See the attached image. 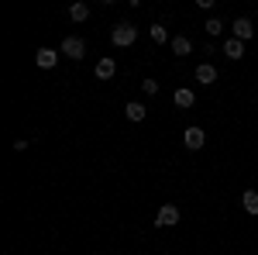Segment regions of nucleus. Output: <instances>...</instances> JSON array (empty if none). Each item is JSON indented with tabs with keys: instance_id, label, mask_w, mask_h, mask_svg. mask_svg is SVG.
<instances>
[{
	"instance_id": "1",
	"label": "nucleus",
	"mask_w": 258,
	"mask_h": 255,
	"mask_svg": "<svg viewBox=\"0 0 258 255\" xmlns=\"http://www.w3.org/2000/svg\"><path fill=\"white\" fill-rule=\"evenodd\" d=\"M110 38H114L117 48H127V45H135V41H138V28H135V24H127V21H120V24H114Z\"/></svg>"
},
{
	"instance_id": "2",
	"label": "nucleus",
	"mask_w": 258,
	"mask_h": 255,
	"mask_svg": "<svg viewBox=\"0 0 258 255\" xmlns=\"http://www.w3.org/2000/svg\"><path fill=\"white\" fill-rule=\"evenodd\" d=\"M62 56H69V59L80 62L83 56H86V41L76 38V35H69V38H62Z\"/></svg>"
},
{
	"instance_id": "3",
	"label": "nucleus",
	"mask_w": 258,
	"mask_h": 255,
	"mask_svg": "<svg viewBox=\"0 0 258 255\" xmlns=\"http://www.w3.org/2000/svg\"><path fill=\"white\" fill-rule=\"evenodd\" d=\"M231 31H234L238 41H251L255 38V24H251V18H238L234 24H231Z\"/></svg>"
},
{
	"instance_id": "4",
	"label": "nucleus",
	"mask_w": 258,
	"mask_h": 255,
	"mask_svg": "<svg viewBox=\"0 0 258 255\" xmlns=\"http://www.w3.org/2000/svg\"><path fill=\"white\" fill-rule=\"evenodd\" d=\"M155 224H159V228H172V224H179V207H176V203H165V207H159Z\"/></svg>"
},
{
	"instance_id": "5",
	"label": "nucleus",
	"mask_w": 258,
	"mask_h": 255,
	"mask_svg": "<svg viewBox=\"0 0 258 255\" xmlns=\"http://www.w3.org/2000/svg\"><path fill=\"white\" fill-rule=\"evenodd\" d=\"M182 141H186V148H189V152H197V148H203V141H207V135H203V128H186V135H182Z\"/></svg>"
},
{
	"instance_id": "6",
	"label": "nucleus",
	"mask_w": 258,
	"mask_h": 255,
	"mask_svg": "<svg viewBox=\"0 0 258 255\" xmlns=\"http://www.w3.org/2000/svg\"><path fill=\"white\" fill-rule=\"evenodd\" d=\"M220 79V73L210 66V62H203V66H197V83H203V86H214Z\"/></svg>"
},
{
	"instance_id": "7",
	"label": "nucleus",
	"mask_w": 258,
	"mask_h": 255,
	"mask_svg": "<svg viewBox=\"0 0 258 255\" xmlns=\"http://www.w3.org/2000/svg\"><path fill=\"white\" fill-rule=\"evenodd\" d=\"M35 62H38L41 69H52V66L59 62V52H55V48H38V52H35Z\"/></svg>"
},
{
	"instance_id": "8",
	"label": "nucleus",
	"mask_w": 258,
	"mask_h": 255,
	"mask_svg": "<svg viewBox=\"0 0 258 255\" xmlns=\"http://www.w3.org/2000/svg\"><path fill=\"white\" fill-rule=\"evenodd\" d=\"M114 73H117V62L103 56V59L97 62V79H103V83H107V79H114Z\"/></svg>"
},
{
	"instance_id": "9",
	"label": "nucleus",
	"mask_w": 258,
	"mask_h": 255,
	"mask_svg": "<svg viewBox=\"0 0 258 255\" xmlns=\"http://www.w3.org/2000/svg\"><path fill=\"white\" fill-rule=\"evenodd\" d=\"M241 207H244V214L258 217V190H244L241 193Z\"/></svg>"
},
{
	"instance_id": "10",
	"label": "nucleus",
	"mask_w": 258,
	"mask_h": 255,
	"mask_svg": "<svg viewBox=\"0 0 258 255\" xmlns=\"http://www.w3.org/2000/svg\"><path fill=\"white\" fill-rule=\"evenodd\" d=\"M224 56H227V59H241V56H244V41L227 38L224 41Z\"/></svg>"
},
{
	"instance_id": "11",
	"label": "nucleus",
	"mask_w": 258,
	"mask_h": 255,
	"mask_svg": "<svg viewBox=\"0 0 258 255\" xmlns=\"http://www.w3.org/2000/svg\"><path fill=\"white\" fill-rule=\"evenodd\" d=\"M169 45H172V52H176V56H189V52H193V41L186 38V35H176Z\"/></svg>"
},
{
	"instance_id": "12",
	"label": "nucleus",
	"mask_w": 258,
	"mask_h": 255,
	"mask_svg": "<svg viewBox=\"0 0 258 255\" xmlns=\"http://www.w3.org/2000/svg\"><path fill=\"white\" fill-rule=\"evenodd\" d=\"M124 114H127V121H145L148 107H145V104H135V100H131V104L124 107Z\"/></svg>"
},
{
	"instance_id": "13",
	"label": "nucleus",
	"mask_w": 258,
	"mask_h": 255,
	"mask_svg": "<svg viewBox=\"0 0 258 255\" xmlns=\"http://www.w3.org/2000/svg\"><path fill=\"white\" fill-rule=\"evenodd\" d=\"M69 18H73L76 24H80V21H86V18H90V7H86V4H73V7H69Z\"/></svg>"
},
{
	"instance_id": "14",
	"label": "nucleus",
	"mask_w": 258,
	"mask_h": 255,
	"mask_svg": "<svg viewBox=\"0 0 258 255\" xmlns=\"http://www.w3.org/2000/svg\"><path fill=\"white\" fill-rule=\"evenodd\" d=\"M176 104L179 107H193L197 104V93L193 90H176Z\"/></svg>"
},
{
	"instance_id": "15",
	"label": "nucleus",
	"mask_w": 258,
	"mask_h": 255,
	"mask_svg": "<svg viewBox=\"0 0 258 255\" xmlns=\"http://www.w3.org/2000/svg\"><path fill=\"white\" fill-rule=\"evenodd\" d=\"M148 35H152V41H155V45H162V41H172V38H169V31H165L162 24H152V28H148Z\"/></svg>"
},
{
	"instance_id": "16",
	"label": "nucleus",
	"mask_w": 258,
	"mask_h": 255,
	"mask_svg": "<svg viewBox=\"0 0 258 255\" xmlns=\"http://www.w3.org/2000/svg\"><path fill=\"white\" fill-rule=\"evenodd\" d=\"M141 93H145V97H155V93H159V83H155V79H141Z\"/></svg>"
},
{
	"instance_id": "17",
	"label": "nucleus",
	"mask_w": 258,
	"mask_h": 255,
	"mask_svg": "<svg viewBox=\"0 0 258 255\" xmlns=\"http://www.w3.org/2000/svg\"><path fill=\"white\" fill-rule=\"evenodd\" d=\"M203 28H207V31H210V35L217 38L220 31H224V21H220V18H210V21H207V24H203Z\"/></svg>"
}]
</instances>
